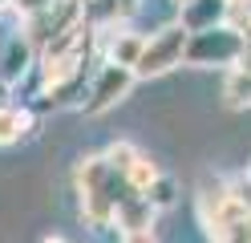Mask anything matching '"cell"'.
Instances as JSON below:
<instances>
[{
	"label": "cell",
	"instance_id": "ffe728a7",
	"mask_svg": "<svg viewBox=\"0 0 251 243\" xmlns=\"http://www.w3.org/2000/svg\"><path fill=\"white\" fill-rule=\"evenodd\" d=\"M243 183H247V190H251V162H247V178H243Z\"/></svg>",
	"mask_w": 251,
	"mask_h": 243
},
{
	"label": "cell",
	"instance_id": "8992f818",
	"mask_svg": "<svg viewBox=\"0 0 251 243\" xmlns=\"http://www.w3.org/2000/svg\"><path fill=\"white\" fill-rule=\"evenodd\" d=\"M186 32H207L215 25H227V4L223 0H195V4L182 8V21H178Z\"/></svg>",
	"mask_w": 251,
	"mask_h": 243
},
{
	"label": "cell",
	"instance_id": "5bb4252c",
	"mask_svg": "<svg viewBox=\"0 0 251 243\" xmlns=\"http://www.w3.org/2000/svg\"><path fill=\"white\" fill-rule=\"evenodd\" d=\"M12 8L21 12V21H33V16H41V12L53 8V0H12Z\"/></svg>",
	"mask_w": 251,
	"mask_h": 243
},
{
	"label": "cell",
	"instance_id": "7c38bea8",
	"mask_svg": "<svg viewBox=\"0 0 251 243\" xmlns=\"http://www.w3.org/2000/svg\"><path fill=\"white\" fill-rule=\"evenodd\" d=\"M138 154H142V150H138V146H134V142H109L101 158L109 162V170H118V174L126 178V170H130V166H134V158H138Z\"/></svg>",
	"mask_w": 251,
	"mask_h": 243
},
{
	"label": "cell",
	"instance_id": "2e32d148",
	"mask_svg": "<svg viewBox=\"0 0 251 243\" xmlns=\"http://www.w3.org/2000/svg\"><path fill=\"white\" fill-rule=\"evenodd\" d=\"M227 12H251V0H223Z\"/></svg>",
	"mask_w": 251,
	"mask_h": 243
},
{
	"label": "cell",
	"instance_id": "7a4b0ae2",
	"mask_svg": "<svg viewBox=\"0 0 251 243\" xmlns=\"http://www.w3.org/2000/svg\"><path fill=\"white\" fill-rule=\"evenodd\" d=\"M182 61L199 65V69H211V65H239L243 61V32H235L231 25H215L207 32H191Z\"/></svg>",
	"mask_w": 251,
	"mask_h": 243
},
{
	"label": "cell",
	"instance_id": "e0dca14e",
	"mask_svg": "<svg viewBox=\"0 0 251 243\" xmlns=\"http://www.w3.org/2000/svg\"><path fill=\"white\" fill-rule=\"evenodd\" d=\"M243 235H247V243H251V215L243 219Z\"/></svg>",
	"mask_w": 251,
	"mask_h": 243
},
{
	"label": "cell",
	"instance_id": "30bf717a",
	"mask_svg": "<svg viewBox=\"0 0 251 243\" xmlns=\"http://www.w3.org/2000/svg\"><path fill=\"white\" fill-rule=\"evenodd\" d=\"M158 178H162L158 162H154L150 154H138V158H134V166L126 170V187H130L134 194H146V190H150L154 183H158Z\"/></svg>",
	"mask_w": 251,
	"mask_h": 243
},
{
	"label": "cell",
	"instance_id": "7402d4cb",
	"mask_svg": "<svg viewBox=\"0 0 251 243\" xmlns=\"http://www.w3.org/2000/svg\"><path fill=\"white\" fill-rule=\"evenodd\" d=\"M4 8H12V0H0V12H4Z\"/></svg>",
	"mask_w": 251,
	"mask_h": 243
},
{
	"label": "cell",
	"instance_id": "ac0fdd59",
	"mask_svg": "<svg viewBox=\"0 0 251 243\" xmlns=\"http://www.w3.org/2000/svg\"><path fill=\"white\" fill-rule=\"evenodd\" d=\"M41 243H65V239H61V235H49V239H41Z\"/></svg>",
	"mask_w": 251,
	"mask_h": 243
},
{
	"label": "cell",
	"instance_id": "3957f363",
	"mask_svg": "<svg viewBox=\"0 0 251 243\" xmlns=\"http://www.w3.org/2000/svg\"><path fill=\"white\" fill-rule=\"evenodd\" d=\"M186 37H191V32H186L182 25H166L158 32H150L146 45H142V57H138V65H134V77H162V73L175 69V65H182Z\"/></svg>",
	"mask_w": 251,
	"mask_h": 243
},
{
	"label": "cell",
	"instance_id": "ba28073f",
	"mask_svg": "<svg viewBox=\"0 0 251 243\" xmlns=\"http://www.w3.org/2000/svg\"><path fill=\"white\" fill-rule=\"evenodd\" d=\"M154 215H158V211H154L142 194H130V199L118 207V219H114V223L122 227L126 235H134V231H150V227H154Z\"/></svg>",
	"mask_w": 251,
	"mask_h": 243
},
{
	"label": "cell",
	"instance_id": "277c9868",
	"mask_svg": "<svg viewBox=\"0 0 251 243\" xmlns=\"http://www.w3.org/2000/svg\"><path fill=\"white\" fill-rule=\"evenodd\" d=\"M130 85H134V69H122V65H101V69L93 73L89 89H85L81 109H85V113H105V109H114L122 97L130 93Z\"/></svg>",
	"mask_w": 251,
	"mask_h": 243
},
{
	"label": "cell",
	"instance_id": "9a60e30c",
	"mask_svg": "<svg viewBox=\"0 0 251 243\" xmlns=\"http://www.w3.org/2000/svg\"><path fill=\"white\" fill-rule=\"evenodd\" d=\"M122 243H158L154 231H134V235H122Z\"/></svg>",
	"mask_w": 251,
	"mask_h": 243
},
{
	"label": "cell",
	"instance_id": "44dd1931",
	"mask_svg": "<svg viewBox=\"0 0 251 243\" xmlns=\"http://www.w3.org/2000/svg\"><path fill=\"white\" fill-rule=\"evenodd\" d=\"M175 4H178V8H186V4H195V0H175Z\"/></svg>",
	"mask_w": 251,
	"mask_h": 243
},
{
	"label": "cell",
	"instance_id": "603a6c76",
	"mask_svg": "<svg viewBox=\"0 0 251 243\" xmlns=\"http://www.w3.org/2000/svg\"><path fill=\"white\" fill-rule=\"evenodd\" d=\"M73 4H81V8H85V4H89V0H73Z\"/></svg>",
	"mask_w": 251,
	"mask_h": 243
},
{
	"label": "cell",
	"instance_id": "6da1fadb",
	"mask_svg": "<svg viewBox=\"0 0 251 243\" xmlns=\"http://www.w3.org/2000/svg\"><path fill=\"white\" fill-rule=\"evenodd\" d=\"M77 194H81V219L98 231H105L118 219V207L134 190L126 187V178L118 170H109V162L101 154H89L77 162Z\"/></svg>",
	"mask_w": 251,
	"mask_h": 243
},
{
	"label": "cell",
	"instance_id": "8fae6325",
	"mask_svg": "<svg viewBox=\"0 0 251 243\" xmlns=\"http://www.w3.org/2000/svg\"><path fill=\"white\" fill-rule=\"evenodd\" d=\"M223 102L231 109H247L251 106V73L247 69H231L223 81Z\"/></svg>",
	"mask_w": 251,
	"mask_h": 243
},
{
	"label": "cell",
	"instance_id": "d6986e66",
	"mask_svg": "<svg viewBox=\"0 0 251 243\" xmlns=\"http://www.w3.org/2000/svg\"><path fill=\"white\" fill-rule=\"evenodd\" d=\"M4 93H8V85H4V81H0V106H4Z\"/></svg>",
	"mask_w": 251,
	"mask_h": 243
},
{
	"label": "cell",
	"instance_id": "52a82bcc",
	"mask_svg": "<svg viewBox=\"0 0 251 243\" xmlns=\"http://www.w3.org/2000/svg\"><path fill=\"white\" fill-rule=\"evenodd\" d=\"M142 45L146 37L142 32H130V28H114V41H109V53H105V65H122V69H134L138 57H142Z\"/></svg>",
	"mask_w": 251,
	"mask_h": 243
},
{
	"label": "cell",
	"instance_id": "4fadbf2b",
	"mask_svg": "<svg viewBox=\"0 0 251 243\" xmlns=\"http://www.w3.org/2000/svg\"><path fill=\"white\" fill-rule=\"evenodd\" d=\"M142 199H146L154 211H166V207H175V199H178V183H175L170 174H162L158 183H154V187L142 194Z\"/></svg>",
	"mask_w": 251,
	"mask_h": 243
},
{
	"label": "cell",
	"instance_id": "5b68a950",
	"mask_svg": "<svg viewBox=\"0 0 251 243\" xmlns=\"http://www.w3.org/2000/svg\"><path fill=\"white\" fill-rule=\"evenodd\" d=\"M28 65H37V49L25 41V32L21 37H12L4 45V57H0V81L4 85H17V81L28 73Z\"/></svg>",
	"mask_w": 251,
	"mask_h": 243
},
{
	"label": "cell",
	"instance_id": "9c48e42d",
	"mask_svg": "<svg viewBox=\"0 0 251 243\" xmlns=\"http://www.w3.org/2000/svg\"><path fill=\"white\" fill-rule=\"evenodd\" d=\"M28 126H33L28 109H17V106H0V146H12V142H21V138L28 134Z\"/></svg>",
	"mask_w": 251,
	"mask_h": 243
}]
</instances>
